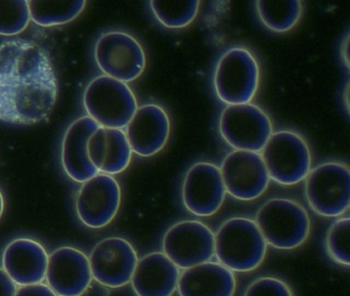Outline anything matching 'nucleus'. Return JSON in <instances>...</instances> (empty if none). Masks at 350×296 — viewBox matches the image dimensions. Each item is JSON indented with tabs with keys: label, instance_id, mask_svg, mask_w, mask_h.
I'll return each mask as SVG.
<instances>
[{
	"label": "nucleus",
	"instance_id": "obj_1",
	"mask_svg": "<svg viewBox=\"0 0 350 296\" xmlns=\"http://www.w3.org/2000/svg\"><path fill=\"white\" fill-rule=\"evenodd\" d=\"M57 92L54 68L40 45L22 38L0 43V121H44L56 105Z\"/></svg>",
	"mask_w": 350,
	"mask_h": 296
},
{
	"label": "nucleus",
	"instance_id": "obj_2",
	"mask_svg": "<svg viewBox=\"0 0 350 296\" xmlns=\"http://www.w3.org/2000/svg\"><path fill=\"white\" fill-rule=\"evenodd\" d=\"M267 246L257 224L249 218L226 220L215 234V254L231 271L247 273L258 269L265 259Z\"/></svg>",
	"mask_w": 350,
	"mask_h": 296
},
{
	"label": "nucleus",
	"instance_id": "obj_3",
	"mask_svg": "<svg viewBox=\"0 0 350 296\" xmlns=\"http://www.w3.org/2000/svg\"><path fill=\"white\" fill-rule=\"evenodd\" d=\"M256 224L267 245L280 250L302 246L310 234L306 210L293 199L274 197L258 210Z\"/></svg>",
	"mask_w": 350,
	"mask_h": 296
},
{
	"label": "nucleus",
	"instance_id": "obj_4",
	"mask_svg": "<svg viewBox=\"0 0 350 296\" xmlns=\"http://www.w3.org/2000/svg\"><path fill=\"white\" fill-rule=\"evenodd\" d=\"M213 82L217 97L225 104L251 103L259 88L257 59L245 47H230L217 62Z\"/></svg>",
	"mask_w": 350,
	"mask_h": 296
},
{
	"label": "nucleus",
	"instance_id": "obj_5",
	"mask_svg": "<svg viewBox=\"0 0 350 296\" xmlns=\"http://www.w3.org/2000/svg\"><path fill=\"white\" fill-rule=\"evenodd\" d=\"M88 116L100 127L122 130L138 108L136 96L124 82L107 75L94 78L83 92Z\"/></svg>",
	"mask_w": 350,
	"mask_h": 296
},
{
	"label": "nucleus",
	"instance_id": "obj_6",
	"mask_svg": "<svg viewBox=\"0 0 350 296\" xmlns=\"http://www.w3.org/2000/svg\"><path fill=\"white\" fill-rule=\"evenodd\" d=\"M261 152L269 178L280 184H297L310 172V148L296 132H273Z\"/></svg>",
	"mask_w": 350,
	"mask_h": 296
},
{
	"label": "nucleus",
	"instance_id": "obj_7",
	"mask_svg": "<svg viewBox=\"0 0 350 296\" xmlns=\"http://www.w3.org/2000/svg\"><path fill=\"white\" fill-rule=\"evenodd\" d=\"M305 197L311 209L325 217L343 215L350 206V172L347 164L327 162L305 178Z\"/></svg>",
	"mask_w": 350,
	"mask_h": 296
},
{
	"label": "nucleus",
	"instance_id": "obj_8",
	"mask_svg": "<svg viewBox=\"0 0 350 296\" xmlns=\"http://www.w3.org/2000/svg\"><path fill=\"white\" fill-rule=\"evenodd\" d=\"M221 137L235 150L258 152L273 133L271 119L257 105H227L219 119Z\"/></svg>",
	"mask_w": 350,
	"mask_h": 296
},
{
	"label": "nucleus",
	"instance_id": "obj_9",
	"mask_svg": "<svg viewBox=\"0 0 350 296\" xmlns=\"http://www.w3.org/2000/svg\"><path fill=\"white\" fill-rule=\"evenodd\" d=\"M95 60L105 75L124 84L140 77L146 67L142 45L124 31L103 33L96 42Z\"/></svg>",
	"mask_w": 350,
	"mask_h": 296
},
{
	"label": "nucleus",
	"instance_id": "obj_10",
	"mask_svg": "<svg viewBox=\"0 0 350 296\" xmlns=\"http://www.w3.org/2000/svg\"><path fill=\"white\" fill-rule=\"evenodd\" d=\"M163 250L179 269H190L214 257L215 234L198 220L177 222L163 236Z\"/></svg>",
	"mask_w": 350,
	"mask_h": 296
},
{
	"label": "nucleus",
	"instance_id": "obj_11",
	"mask_svg": "<svg viewBox=\"0 0 350 296\" xmlns=\"http://www.w3.org/2000/svg\"><path fill=\"white\" fill-rule=\"evenodd\" d=\"M221 175L226 193L241 201H253L261 197L270 178L258 152L233 150L221 164Z\"/></svg>",
	"mask_w": 350,
	"mask_h": 296
},
{
	"label": "nucleus",
	"instance_id": "obj_12",
	"mask_svg": "<svg viewBox=\"0 0 350 296\" xmlns=\"http://www.w3.org/2000/svg\"><path fill=\"white\" fill-rule=\"evenodd\" d=\"M120 203L122 189L118 181L110 175L98 173L81 185L75 199V210L85 226L98 230L112 222Z\"/></svg>",
	"mask_w": 350,
	"mask_h": 296
},
{
	"label": "nucleus",
	"instance_id": "obj_13",
	"mask_svg": "<svg viewBox=\"0 0 350 296\" xmlns=\"http://www.w3.org/2000/svg\"><path fill=\"white\" fill-rule=\"evenodd\" d=\"M92 275L109 288L128 285L138 263V254L126 238H106L98 243L89 258Z\"/></svg>",
	"mask_w": 350,
	"mask_h": 296
},
{
	"label": "nucleus",
	"instance_id": "obj_14",
	"mask_svg": "<svg viewBox=\"0 0 350 296\" xmlns=\"http://www.w3.org/2000/svg\"><path fill=\"white\" fill-rule=\"evenodd\" d=\"M225 195L219 166L206 162L190 166L182 186V199L190 213L200 217L214 215L224 203Z\"/></svg>",
	"mask_w": 350,
	"mask_h": 296
},
{
	"label": "nucleus",
	"instance_id": "obj_15",
	"mask_svg": "<svg viewBox=\"0 0 350 296\" xmlns=\"http://www.w3.org/2000/svg\"><path fill=\"white\" fill-rule=\"evenodd\" d=\"M46 280L58 296H81L93 275L89 257L73 247H61L49 255Z\"/></svg>",
	"mask_w": 350,
	"mask_h": 296
},
{
	"label": "nucleus",
	"instance_id": "obj_16",
	"mask_svg": "<svg viewBox=\"0 0 350 296\" xmlns=\"http://www.w3.org/2000/svg\"><path fill=\"white\" fill-rule=\"evenodd\" d=\"M126 127L124 133L132 151L137 156L149 158L167 145L171 121L163 107L146 104L137 108Z\"/></svg>",
	"mask_w": 350,
	"mask_h": 296
},
{
	"label": "nucleus",
	"instance_id": "obj_17",
	"mask_svg": "<svg viewBox=\"0 0 350 296\" xmlns=\"http://www.w3.org/2000/svg\"><path fill=\"white\" fill-rule=\"evenodd\" d=\"M48 260L42 244L32 238H18L5 247L3 267L16 285H33L46 280Z\"/></svg>",
	"mask_w": 350,
	"mask_h": 296
},
{
	"label": "nucleus",
	"instance_id": "obj_18",
	"mask_svg": "<svg viewBox=\"0 0 350 296\" xmlns=\"http://www.w3.org/2000/svg\"><path fill=\"white\" fill-rule=\"evenodd\" d=\"M100 125L90 116L75 119L65 132L61 160L67 176L75 182L83 183L99 173L88 153V142Z\"/></svg>",
	"mask_w": 350,
	"mask_h": 296
},
{
	"label": "nucleus",
	"instance_id": "obj_19",
	"mask_svg": "<svg viewBox=\"0 0 350 296\" xmlns=\"http://www.w3.org/2000/svg\"><path fill=\"white\" fill-rule=\"evenodd\" d=\"M180 269L163 252L138 260L131 283L138 296H172L177 290Z\"/></svg>",
	"mask_w": 350,
	"mask_h": 296
},
{
	"label": "nucleus",
	"instance_id": "obj_20",
	"mask_svg": "<svg viewBox=\"0 0 350 296\" xmlns=\"http://www.w3.org/2000/svg\"><path fill=\"white\" fill-rule=\"evenodd\" d=\"M177 289L180 296H233L237 280L224 265L208 261L184 269Z\"/></svg>",
	"mask_w": 350,
	"mask_h": 296
},
{
	"label": "nucleus",
	"instance_id": "obj_21",
	"mask_svg": "<svg viewBox=\"0 0 350 296\" xmlns=\"http://www.w3.org/2000/svg\"><path fill=\"white\" fill-rule=\"evenodd\" d=\"M88 153L99 173L111 176L126 170L133 151L122 130L100 127L90 137Z\"/></svg>",
	"mask_w": 350,
	"mask_h": 296
},
{
	"label": "nucleus",
	"instance_id": "obj_22",
	"mask_svg": "<svg viewBox=\"0 0 350 296\" xmlns=\"http://www.w3.org/2000/svg\"><path fill=\"white\" fill-rule=\"evenodd\" d=\"M256 12L262 24L276 33L292 30L302 16L301 1H257Z\"/></svg>",
	"mask_w": 350,
	"mask_h": 296
},
{
	"label": "nucleus",
	"instance_id": "obj_23",
	"mask_svg": "<svg viewBox=\"0 0 350 296\" xmlns=\"http://www.w3.org/2000/svg\"><path fill=\"white\" fill-rule=\"evenodd\" d=\"M85 1H28L30 18L42 27L59 26L75 20Z\"/></svg>",
	"mask_w": 350,
	"mask_h": 296
},
{
	"label": "nucleus",
	"instance_id": "obj_24",
	"mask_svg": "<svg viewBox=\"0 0 350 296\" xmlns=\"http://www.w3.org/2000/svg\"><path fill=\"white\" fill-rule=\"evenodd\" d=\"M150 8L157 20L170 29L189 26L200 12V1H151Z\"/></svg>",
	"mask_w": 350,
	"mask_h": 296
},
{
	"label": "nucleus",
	"instance_id": "obj_25",
	"mask_svg": "<svg viewBox=\"0 0 350 296\" xmlns=\"http://www.w3.org/2000/svg\"><path fill=\"white\" fill-rule=\"evenodd\" d=\"M349 217H341L332 223L325 236V250L329 258L342 267H349Z\"/></svg>",
	"mask_w": 350,
	"mask_h": 296
},
{
	"label": "nucleus",
	"instance_id": "obj_26",
	"mask_svg": "<svg viewBox=\"0 0 350 296\" xmlns=\"http://www.w3.org/2000/svg\"><path fill=\"white\" fill-rule=\"evenodd\" d=\"M31 18L25 0H0V35L14 36L23 32Z\"/></svg>",
	"mask_w": 350,
	"mask_h": 296
},
{
	"label": "nucleus",
	"instance_id": "obj_27",
	"mask_svg": "<svg viewBox=\"0 0 350 296\" xmlns=\"http://www.w3.org/2000/svg\"><path fill=\"white\" fill-rule=\"evenodd\" d=\"M245 296H294L290 286L274 277H261L247 286Z\"/></svg>",
	"mask_w": 350,
	"mask_h": 296
},
{
	"label": "nucleus",
	"instance_id": "obj_28",
	"mask_svg": "<svg viewBox=\"0 0 350 296\" xmlns=\"http://www.w3.org/2000/svg\"><path fill=\"white\" fill-rule=\"evenodd\" d=\"M15 296H58L48 285L33 284L18 288Z\"/></svg>",
	"mask_w": 350,
	"mask_h": 296
},
{
	"label": "nucleus",
	"instance_id": "obj_29",
	"mask_svg": "<svg viewBox=\"0 0 350 296\" xmlns=\"http://www.w3.org/2000/svg\"><path fill=\"white\" fill-rule=\"evenodd\" d=\"M17 285L5 273V269H0V296H15Z\"/></svg>",
	"mask_w": 350,
	"mask_h": 296
},
{
	"label": "nucleus",
	"instance_id": "obj_30",
	"mask_svg": "<svg viewBox=\"0 0 350 296\" xmlns=\"http://www.w3.org/2000/svg\"><path fill=\"white\" fill-rule=\"evenodd\" d=\"M342 58L344 59V64L348 68V36H346V40H344V45H342Z\"/></svg>",
	"mask_w": 350,
	"mask_h": 296
},
{
	"label": "nucleus",
	"instance_id": "obj_31",
	"mask_svg": "<svg viewBox=\"0 0 350 296\" xmlns=\"http://www.w3.org/2000/svg\"><path fill=\"white\" fill-rule=\"evenodd\" d=\"M3 212H5V199H3V195L0 191V218L3 216Z\"/></svg>",
	"mask_w": 350,
	"mask_h": 296
}]
</instances>
